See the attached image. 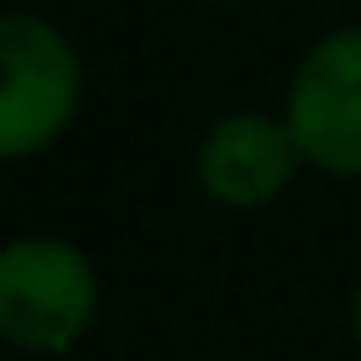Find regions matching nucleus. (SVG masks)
Returning <instances> with one entry per match:
<instances>
[{"mask_svg": "<svg viewBox=\"0 0 361 361\" xmlns=\"http://www.w3.org/2000/svg\"><path fill=\"white\" fill-rule=\"evenodd\" d=\"M102 310V276L68 237H11L0 248V344L28 355H68Z\"/></svg>", "mask_w": 361, "mask_h": 361, "instance_id": "obj_1", "label": "nucleus"}, {"mask_svg": "<svg viewBox=\"0 0 361 361\" xmlns=\"http://www.w3.org/2000/svg\"><path fill=\"white\" fill-rule=\"evenodd\" d=\"M305 164L338 180H361V23L322 34L288 79L282 102Z\"/></svg>", "mask_w": 361, "mask_h": 361, "instance_id": "obj_3", "label": "nucleus"}, {"mask_svg": "<svg viewBox=\"0 0 361 361\" xmlns=\"http://www.w3.org/2000/svg\"><path fill=\"white\" fill-rule=\"evenodd\" d=\"M299 169H305V147H299L288 113L237 107V113H220L197 141L203 197L220 209H237V214L271 209L293 186Z\"/></svg>", "mask_w": 361, "mask_h": 361, "instance_id": "obj_4", "label": "nucleus"}, {"mask_svg": "<svg viewBox=\"0 0 361 361\" xmlns=\"http://www.w3.org/2000/svg\"><path fill=\"white\" fill-rule=\"evenodd\" d=\"M209 6H248V0H209Z\"/></svg>", "mask_w": 361, "mask_h": 361, "instance_id": "obj_6", "label": "nucleus"}, {"mask_svg": "<svg viewBox=\"0 0 361 361\" xmlns=\"http://www.w3.org/2000/svg\"><path fill=\"white\" fill-rule=\"evenodd\" d=\"M350 333H355V350H361V282H355V299H350Z\"/></svg>", "mask_w": 361, "mask_h": 361, "instance_id": "obj_5", "label": "nucleus"}, {"mask_svg": "<svg viewBox=\"0 0 361 361\" xmlns=\"http://www.w3.org/2000/svg\"><path fill=\"white\" fill-rule=\"evenodd\" d=\"M79 102L85 68L73 39L39 11H0V164L56 147Z\"/></svg>", "mask_w": 361, "mask_h": 361, "instance_id": "obj_2", "label": "nucleus"}]
</instances>
